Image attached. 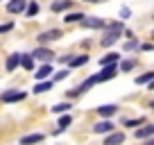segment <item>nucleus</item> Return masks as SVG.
<instances>
[{
  "mask_svg": "<svg viewBox=\"0 0 154 145\" xmlns=\"http://www.w3.org/2000/svg\"><path fill=\"white\" fill-rule=\"evenodd\" d=\"M120 34H122V23H111L109 27H106V34H104V39H102V45H104V48L113 45L116 41L120 39Z\"/></svg>",
  "mask_w": 154,
  "mask_h": 145,
  "instance_id": "1",
  "label": "nucleus"
},
{
  "mask_svg": "<svg viewBox=\"0 0 154 145\" xmlns=\"http://www.w3.org/2000/svg\"><path fill=\"white\" fill-rule=\"evenodd\" d=\"M116 72H118V68H116V63H111V66H102V72H97V75H93V77H95V84H97V82H106V79L116 77Z\"/></svg>",
  "mask_w": 154,
  "mask_h": 145,
  "instance_id": "2",
  "label": "nucleus"
},
{
  "mask_svg": "<svg viewBox=\"0 0 154 145\" xmlns=\"http://www.w3.org/2000/svg\"><path fill=\"white\" fill-rule=\"evenodd\" d=\"M79 23H82V27H86V29H100V27H104V20L95 18V16H84Z\"/></svg>",
  "mask_w": 154,
  "mask_h": 145,
  "instance_id": "3",
  "label": "nucleus"
},
{
  "mask_svg": "<svg viewBox=\"0 0 154 145\" xmlns=\"http://www.w3.org/2000/svg\"><path fill=\"white\" fill-rule=\"evenodd\" d=\"M20 100H25V91H18V88H14V91L2 93V102H20Z\"/></svg>",
  "mask_w": 154,
  "mask_h": 145,
  "instance_id": "4",
  "label": "nucleus"
},
{
  "mask_svg": "<svg viewBox=\"0 0 154 145\" xmlns=\"http://www.w3.org/2000/svg\"><path fill=\"white\" fill-rule=\"evenodd\" d=\"M25 7H27L25 0H9L7 2V11L9 14H20V11H25Z\"/></svg>",
  "mask_w": 154,
  "mask_h": 145,
  "instance_id": "5",
  "label": "nucleus"
},
{
  "mask_svg": "<svg viewBox=\"0 0 154 145\" xmlns=\"http://www.w3.org/2000/svg\"><path fill=\"white\" fill-rule=\"evenodd\" d=\"M57 39H61V29H48V32L38 34V41H41V43H48V41H57Z\"/></svg>",
  "mask_w": 154,
  "mask_h": 145,
  "instance_id": "6",
  "label": "nucleus"
},
{
  "mask_svg": "<svg viewBox=\"0 0 154 145\" xmlns=\"http://www.w3.org/2000/svg\"><path fill=\"white\" fill-rule=\"evenodd\" d=\"M122 143H125V134L122 131H111L104 138V145H122Z\"/></svg>",
  "mask_w": 154,
  "mask_h": 145,
  "instance_id": "7",
  "label": "nucleus"
},
{
  "mask_svg": "<svg viewBox=\"0 0 154 145\" xmlns=\"http://www.w3.org/2000/svg\"><path fill=\"white\" fill-rule=\"evenodd\" d=\"M32 57H34V59H41V61H48V63H50V59H52V50H48V48H36Z\"/></svg>",
  "mask_w": 154,
  "mask_h": 145,
  "instance_id": "8",
  "label": "nucleus"
},
{
  "mask_svg": "<svg viewBox=\"0 0 154 145\" xmlns=\"http://www.w3.org/2000/svg\"><path fill=\"white\" fill-rule=\"evenodd\" d=\"M93 131H95V134H111V131H113V122L102 120V122H97V125L93 127Z\"/></svg>",
  "mask_w": 154,
  "mask_h": 145,
  "instance_id": "9",
  "label": "nucleus"
},
{
  "mask_svg": "<svg viewBox=\"0 0 154 145\" xmlns=\"http://www.w3.org/2000/svg\"><path fill=\"white\" fill-rule=\"evenodd\" d=\"M18 66H20V52H14V54H11L9 59H7L5 68H7V70H9V72H14V70H16V68H18Z\"/></svg>",
  "mask_w": 154,
  "mask_h": 145,
  "instance_id": "10",
  "label": "nucleus"
},
{
  "mask_svg": "<svg viewBox=\"0 0 154 145\" xmlns=\"http://www.w3.org/2000/svg\"><path fill=\"white\" fill-rule=\"evenodd\" d=\"M116 111H118V106H116V104H102V106H97V113H100L102 118H111Z\"/></svg>",
  "mask_w": 154,
  "mask_h": 145,
  "instance_id": "11",
  "label": "nucleus"
},
{
  "mask_svg": "<svg viewBox=\"0 0 154 145\" xmlns=\"http://www.w3.org/2000/svg\"><path fill=\"white\" fill-rule=\"evenodd\" d=\"M43 140V134H29V136H23L20 138V145H36Z\"/></svg>",
  "mask_w": 154,
  "mask_h": 145,
  "instance_id": "12",
  "label": "nucleus"
},
{
  "mask_svg": "<svg viewBox=\"0 0 154 145\" xmlns=\"http://www.w3.org/2000/svg\"><path fill=\"white\" fill-rule=\"evenodd\" d=\"M50 72H52V66H50V63H45V66H41L36 72H34V75H36L38 82H43V79H48V77H50Z\"/></svg>",
  "mask_w": 154,
  "mask_h": 145,
  "instance_id": "13",
  "label": "nucleus"
},
{
  "mask_svg": "<svg viewBox=\"0 0 154 145\" xmlns=\"http://www.w3.org/2000/svg\"><path fill=\"white\" fill-rule=\"evenodd\" d=\"M20 66H23L25 70H32L34 68V57L32 54H20Z\"/></svg>",
  "mask_w": 154,
  "mask_h": 145,
  "instance_id": "14",
  "label": "nucleus"
},
{
  "mask_svg": "<svg viewBox=\"0 0 154 145\" xmlns=\"http://www.w3.org/2000/svg\"><path fill=\"white\" fill-rule=\"evenodd\" d=\"M118 59H120V54H118V52H111V54H106V57L100 59V66H111V63H116Z\"/></svg>",
  "mask_w": 154,
  "mask_h": 145,
  "instance_id": "15",
  "label": "nucleus"
},
{
  "mask_svg": "<svg viewBox=\"0 0 154 145\" xmlns=\"http://www.w3.org/2000/svg\"><path fill=\"white\" fill-rule=\"evenodd\" d=\"M70 7V0H54L52 2V11H66Z\"/></svg>",
  "mask_w": 154,
  "mask_h": 145,
  "instance_id": "16",
  "label": "nucleus"
},
{
  "mask_svg": "<svg viewBox=\"0 0 154 145\" xmlns=\"http://www.w3.org/2000/svg\"><path fill=\"white\" fill-rule=\"evenodd\" d=\"M88 61V57L86 54H79V57H75V59H68V63H70V68H77V66H84V63Z\"/></svg>",
  "mask_w": 154,
  "mask_h": 145,
  "instance_id": "17",
  "label": "nucleus"
},
{
  "mask_svg": "<svg viewBox=\"0 0 154 145\" xmlns=\"http://www.w3.org/2000/svg\"><path fill=\"white\" fill-rule=\"evenodd\" d=\"M52 88V82H48V79H43V82H38L36 86H34V93H45Z\"/></svg>",
  "mask_w": 154,
  "mask_h": 145,
  "instance_id": "18",
  "label": "nucleus"
},
{
  "mask_svg": "<svg viewBox=\"0 0 154 145\" xmlns=\"http://www.w3.org/2000/svg\"><path fill=\"white\" fill-rule=\"evenodd\" d=\"M152 134H154V125H147V127L136 131V138H147V136H152Z\"/></svg>",
  "mask_w": 154,
  "mask_h": 145,
  "instance_id": "19",
  "label": "nucleus"
},
{
  "mask_svg": "<svg viewBox=\"0 0 154 145\" xmlns=\"http://www.w3.org/2000/svg\"><path fill=\"white\" fill-rule=\"evenodd\" d=\"M70 122H72V118L68 116V113H66V116H61V118H59V129H57V134H59V131H63Z\"/></svg>",
  "mask_w": 154,
  "mask_h": 145,
  "instance_id": "20",
  "label": "nucleus"
},
{
  "mask_svg": "<svg viewBox=\"0 0 154 145\" xmlns=\"http://www.w3.org/2000/svg\"><path fill=\"white\" fill-rule=\"evenodd\" d=\"M152 79H154V72H145V75L136 77V84H149Z\"/></svg>",
  "mask_w": 154,
  "mask_h": 145,
  "instance_id": "21",
  "label": "nucleus"
},
{
  "mask_svg": "<svg viewBox=\"0 0 154 145\" xmlns=\"http://www.w3.org/2000/svg\"><path fill=\"white\" fill-rule=\"evenodd\" d=\"M68 109H70V104H68V102H61V104L52 106V113H63V111H68Z\"/></svg>",
  "mask_w": 154,
  "mask_h": 145,
  "instance_id": "22",
  "label": "nucleus"
},
{
  "mask_svg": "<svg viewBox=\"0 0 154 145\" xmlns=\"http://www.w3.org/2000/svg\"><path fill=\"white\" fill-rule=\"evenodd\" d=\"M134 66H136V61H134V59H127V61H122V63H120V70H122V72H129Z\"/></svg>",
  "mask_w": 154,
  "mask_h": 145,
  "instance_id": "23",
  "label": "nucleus"
},
{
  "mask_svg": "<svg viewBox=\"0 0 154 145\" xmlns=\"http://www.w3.org/2000/svg\"><path fill=\"white\" fill-rule=\"evenodd\" d=\"M84 18V14H66V23H77V20H82Z\"/></svg>",
  "mask_w": 154,
  "mask_h": 145,
  "instance_id": "24",
  "label": "nucleus"
},
{
  "mask_svg": "<svg viewBox=\"0 0 154 145\" xmlns=\"http://www.w3.org/2000/svg\"><path fill=\"white\" fill-rule=\"evenodd\" d=\"M36 11H38V5H36V2H32L29 7H25V14H27V16H36Z\"/></svg>",
  "mask_w": 154,
  "mask_h": 145,
  "instance_id": "25",
  "label": "nucleus"
},
{
  "mask_svg": "<svg viewBox=\"0 0 154 145\" xmlns=\"http://www.w3.org/2000/svg\"><path fill=\"white\" fill-rule=\"evenodd\" d=\"M140 122H145L143 118H134V120H125V125L127 127H136V125H140Z\"/></svg>",
  "mask_w": 154,
  "mask_h": 145,
  "instance_id": "26",
  "label": "nucleus"
},
{
  "mask_svg": "<svg viewBox=\"0 0 154 145\" xmlns=\"http://www.w3.org/2000/svg\"><path fill=\"white\" fill-rule=\"evenodd\" d=\"M136 48H138V43H136L134 39H131V41H127V43H125V50H127V52H129V50H136Z\"/></svg>",
  "mask_w": 154,
  "mask_h": 145,
  "instance_id": "27",
  "label": "nucleus"
},
{
  "mask_svg": "<svg viewBox=\"0 0 154 145\" xmlns=\"http://www.w3.org/2000/svg\"><path fill=\"white\" fill-rule=\"evenodd\" d=\"M9 29H14V23H5V25H0V34L9 32Z\"/></svg>",
  "mask_w": 154,
  "mask_h": 145,
  "instance_id": "28",
  "label": "nucleus"
},
{
  "mask_svg": "<svg viewBox=\"0 0 154 145\" xmlns=\"http://www.w3.org/2000/svg\"><path fill=\"white\" fill-rule=\"evenodd\" d=\"M68 75V70H61V72H57V75H54V79H63Z\"/></svg>",
  "mask_w": 154,
  "mask_h": 145,
  "instance_id": "29",
  "label": "nucleus"
},
{
  "mask_svg": "<svg viewBox=\"0 0 154 145\" xmlns=\"http://www.w3.org/2000/svg\"><path fill=\"white\" fill-rule=\"evenodd\" d=\"M84 2H93V5H95V2H102V0H84Z\"/></svg>",
  "mask_w": 154,
  "mask_h": 145,
  "instance_id": "30",
  "label": "nucleus"
},
{
  "mask_svg": "<svg viewBox=\"0 0 154 145\" xmlns=\"http://www.w3.org/2000/svg\"><path fill=\"white\" fill-rule=\"evenodd\" d=\"M147 145H154V140H149V143H147Z\"/></svg>",
  "mask_w": 154,
  "mask_h": 145,
  "instance_id": "31",
  "label": "nucleus"
},
{
  "mask_svg": "<svg viewBox=\"0 0 154 145\" xmlns=\"http://www.w3.org/2000/svg\"><path fill=\"white\" fill-rule=\"evenodd\" d=\"M152 109H154V104H152Z\"/></svg>",
  "mask_w": 154,
  "mask_h": 145,
  "instance_id": "32",
  "label": "nucleus"
}]
</instances>
